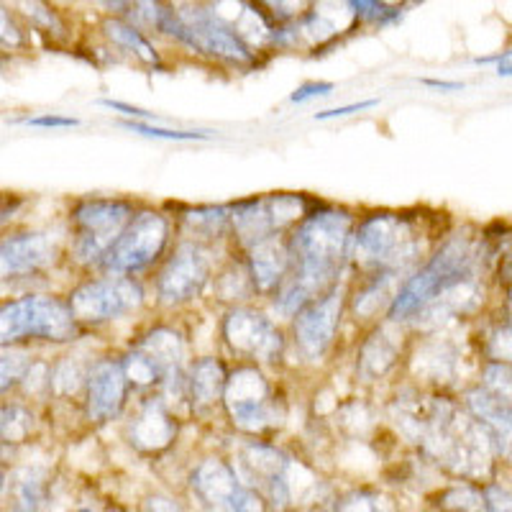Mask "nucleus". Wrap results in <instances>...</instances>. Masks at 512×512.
I'll use <instances>...</instances> for the list:
<instances>
[{
  "label": "nucleus",
  "instance_id": "1",
  "mask_svg": "<svg viewBox=\"0 0 512 512\" xmlns=\"http://www.w3.org/2000/svg\"><path fill=\"white\" fill-rule=\"evenodd\" d=\"M392 415L410 441L420 443L438 464L454 474L482 477L487 472L492 441L477 420L448 400L397 397Z\"/></svg>",
  "mask_w": 512,
  "mask_h": 512
},
{
  "label": "nucleus",
  "instance_id": "2",
  "mask_svg": "<svg viewBox=\"0 0 512 512\" xmlns=\"http://www.w3.org/2000/svg\"><path fill=\"white\" fill-rule=\"evenodd\" d=\"M349 246L351 216L344 210H323L303 221L290 241L292 269L274 297L280 313H295L315 300V295L326 292L336 280Z\"/></svg>",
  "mask_w": 512,
  "mask_h": 512
},
{
  "label": "nucleus",
  "instance_id": "3",
  "mask_svg": "<svg viewBox=\"0 0 512 512\" xmlns=\"http://www.w3.org/2000/svg\"><path fill=\"white\" fill-rule=\"evenodd\" d=\"M474 264H477V246H474V241L466 239V236L451 239L428 262V267L420 269L413 280L402 287V292H397L395 300H392L390 318L408 320L418 315L446 287L456 285V282L466 280V277H474Z\"/></svg>",
  "mask_w": 512,
  "mask_h": 512
},
{
  "label": "nucleus",
  "instance_id": "4",
  "mask_svg": "<svg viewBox=\"0 0 512 512\" xmlns=\"http://www.w3.org/2000/svg\"><path fill=\"white\" fill-rule=\"evenodd\" d=\"M423 249L413 223L392 213H379L364 221L354 236L356 259L382 272H395L410 264Z\"/></svg>",
  "mask_w": 512,
  "mask_h": 512
},
{
  "label": "nucleus",
  "instance_id": "5",
  "mask_svg": "<svg viewBox=\"0 0 512 512\" xmlns=\"http://www.w3.org/2000/svg\"><path fill=\"white\" fill-rule=\"evenodd\" d=\"M75 336V318L70 308L54 297L31 295L0 308V346L47 338V341H70Z\"/></svg>",
  "mask_w": 512,
  "mask_h": 512
},
{
  "label": "nucleus",
  "instance_id": "6",
  "mask_svg": "<svg viewBox=\"0 0 512 512\" xmlns=\"http://www.w3.org/2000/svg\"><path fill=\"white\" fill-rule=\"evenodd\" d=\"M239 472L251 487L262 489L274 505H290L305 492L315 489L313 477L303 466H295L287 456L274 448L251 443L239 454Z\"/></svg>",
  "mask_w": 512,
  "mask_h": 512
},
{
  "label": "nucleus",
  "instance_id": "7",
  "mask_svg": "<svg viewBox=\"0 0 512 512\" xmlns=\"http://www.w3.org/2000/svg\"><path fill=\"white\" fill-rule=\"evenodd\" d=\"M131 218V205L121 200H88L77 205V256L82 262H98L113 249Z\"/></svg>",
  "mask_w": 512,
  "mask_h": 512
},
{
  "label": "nucleus",
  "instance_id": "8",
  "mask_svg": "<svg viewBox=\"0 0 512 512\" xmlns=\"http://www.w3.org/2000/svg\"><path fill=\"white\" fill-rule=\"evenodd\" d=\"M305 216V203L297 195H272L241 203L233 208V226L239 239L246 246L262 244L267 239H277V233L285 231L295 221Z\"/></svg>",
  "mask_w": 512,
  "mask_h": 512
},
{
  "label": "nucleus",
  "instance_id": "9",
  "mask_svg": "<svg viewBox=\"0 0 512 512\" xmlns=\"http://www.w3.org/2000/svg\"><path fill=\"white\" fill-rule=\"evenodd\" d=\"M192 492L208 512H264L262 500L223 461L208 459L192 474Z\"/></svg>",
  "mask_w": 512,
  "mask_h": 512
},
{
  "label": "nucleus",
  "instance_id": "10",
  "mask_svg": "<svg viewBox=\"0 0 512 512\" xmlns=\"http://www.w3.org/2000/svg\"><path fill=\"white\" fill-rule=\"evenodd\" d=\"M167 244V221L159 213H141L128 223L121 239L105 254L103 264L111 272H136L152 264Z\"/></svg>",
  "mask_w": 512,
  "mask_h": 512
},
{
  "label": "nucleus",
  "instance_id": "11",
  "mask_svg": "<svg viewBox=\"0 0 512 512\" xmlns=\"http://www.w3.org/2000/svg\"><path fill=\"white\" fill-rule=\"evenodd\" d=\"M141 305V287L128 277H108V280L88 282L77 287L70 297V313L75 320L100 323L131 313Z\"/></svg>",
  "mask_w": 512,
  "mask_h": 512
},
{
  "label": "nucleus",
  "instance_id": "12",
  "mask_svg": "<svg viewBox=\"0 0 512 512\" xmlns=\"http://www.w3.org/2000/svg\"><path fill=\"white\" fill-rule=\"evenodd\" d=\"M226 408L233 423L244 431H264L277 423L280 413L269 395V384L256 369H239L226 382Z\"/></svg>",
  "mask_w": 512,
  "mask_h": 512
},
{
  "label": "nucleus",
  "instance_id": "13",
  "mask_svg": "<svg viewBox=\"0 0 512 512\" xmlns=\"http://www.w3.org/2000/svg\"><path fill=\"white\" fill-rule=\"evenodd\" d=\"M177 13L190 31L192 49L228 59V62H251L254 59L251 49L246 47L244 36L233 26H228L223 18H218L216 13L205 11V8H185V11Z\"/></svg>",
  "mask_w": 512,
  "mask_h": 512
},
{
  "label": "nucleus",
  "instance_id": "14",
  "mask_svg": "<svg viewBox=\"0 0 512 512\" xmlns=\"http://www.w3.org/2000/svg\"><path fill=\"white\" fill-rule=\"evenodd\" d=\"M208 272V254L198 244H182L159 274V297L164 303L190 300L203 290Z\"/></svg>",
  "mask_w": 512,
  "mask_h": 512
},
{
  "label": "nucleus",
  "instance_id": "15",
  "mask_svg": "<svg viewBox=\"0 0 512 512\" xmlns=\"http://www.w3.org/2000/svg\"><path fill=\"white\" fill-rule=\"evenodd\" d=\"M223 336L233 351L262 361H274L282 354L280 331L264 315L251 310H233L223 323Z\"/></svg>",
  "mask_w": 512,
  "mask_h": 512
},
{
  "label": "nucleus",
  "instance_id": "16",
  "mask_svg": "<svg viewBox=\"0 0 512 512\" xmlns=\"http://www.w3.org/2000/svg\"><path fill=\"white\" fill-rule=\"evenodd\" d=\"M338 318H341V287H333L297 315L295 336L308 359H320L326 354L336 333Z\"/></svg>",
  "mask_w": 512,
  "mask_h": 512
},
{
  "label": "nucleus",
  "instance_id": "17",
  "mask_svg": "<svg viewBox=\"0 0 512 512\" xmlns=\"http://www.w3.org/2000/svg\"><path fill=\"white\" fill-rule=\"evenodd\" d=\"M57 244L49 233H18L0 241V280H16L41 272L54 262Z\"/></svg>",
  "mask_w": 512,
  "mask_h": 512
},
{
  "label": "nucleus",
  "instance_id": "18",
  "mask_svg": "<svg viewBox=\"0 0 512 512\" xmlns=\"http://www.w3.org/2000/svg\"><path fill=\"white\" fill-rule=\"evenodd\" d=\"M126 372L116 361H98L88 377V413L90 418L105 423L118 415L126 397Z\"/></svg>",
  "mask_w": 512,
  "mask_h": 512
},
{
  "label": "nucleus",
  "instance_id": "19",
  "mask_svg": "<svg viewBox=\"0 0 512 512\" xmlns=\"http://www.w3.org/2000/svg\"><path fill=\"white\" fill-rule=\"evenodd\" d=\"M175 433L177 428L172 415L167 413L162 402L152 400L149 405H144V410L136 415L134 425H131V443L141 451L154 454V451H162L175 441Z\"/></svg>",
  "mask_w": 512,
  "mask_h": 512
},
{
  "label": "nucleus",
  "instance_id": "20",
  "mask_svg": "<svg viewBox=\"0 0 512 512\" xmlns=\"http://www.w3.org/2000/svg\"><path fill=\"white\" fill-rule=\"evenodd\" d=\"M469 408L477 415L489 441L497 443L505 454H512V408H507L505 402L489 395L484 387L469 395Z\"/></svg>",
  "mask_w": 512,
  "mask_h": 512
},
{
  "label": "nucleus",
  "instance_id": "21",
  "mask_svg": "<svg viewBox=\"0 0 512 512\" xmlns=\"http://www.w3.org/2000/svg\"><path fill=\"white\" fill-rule=\"evenodd\" d=\"M290 272V246L280 239H267L251 246V277L262 292H272L280 287Z\"/></svg>",
  "mask_w": 512,
  "mask_h": 512
},
{
  "label": "nucleus",
  "instance_id": "22",
  "mask_svg": "<svg viewBox=\"0 0 512 512\" xmlns=\"http://www.w3.org/2000/svg\"><path fill=\"white\" fill-rule=\"evenodd\" d=\"M136 349L152 361L154 367L159 369L162 377L180 372V361L185 349H182V338L175 331H167V328H159V331L149 333V336L141 341Z\"/></svg>",
  "mask_w": 512,
  "mask_h": 512
},
{
  "label": "nucleus",
  "instance_id": "23",
  "mask_svg": "<svg viewBox=\"0 0 512 512\" xmlns=\"http://www.w3.org/2000/svg\"><path fill=\"white\" fill-rule=\"evenodd\" d=\"M397 338L400 336L390 333L387 328H382V331H377L372 338H369L367 344H364V349H361V359H359L361 377L377 379L382 377V374H387V369L395 364L397 354H400Z\"/></svg>",
  "mask_w": 512,
  "mask_h": 512
},
{
  "label": "nucleus",
  "instance_id": "24",
  "mask_svg": "<svg viewBox=\"0 0 512 512\" xmlns=\"http://www.w3.org/2000/svg\"><path fill=\"white\" fill-rule=\"evenodd\" d=\"M226 372H223L221 361L216 359H200L190 372V395L198 405H210L226 392Z\"/></svg>",
  "mask_w": 512,
  "mask_h": 512
},
{
  "label": "nucleus",
  "instance_id": "25",
  "mask_svg": "<svg viewBox=\"0 0 512 512\" xmlns=\"http://www.w3.org/2000/svg\"><path fill=\"white\" fill-rule=\"evenodd\" d=\"M47 497V477L39 469H21L13 479L11 512H39Z\"/></svg>",
  "mask_w": 512,
  "mask_h": 512
},
{
  "label": "nucleus",
  "instance_id": "26",
  "mask_svg": "<svg viewBox=\"0 0 512 512\" xmlns=\"http://www.w3.org/2000/svg\"><path fill=\"white\" fill-rule=\"evenodd\" d=\"M456 369V351L448 344H428L423 351H418V364H415V372L425 374V377L436 379H448Z\"/></svg>",
  "mask_w": 512,
  "mask_h": 512
},
{
  "label": "nucleus",
  "instance_id": "27",
  "mask_svg": "<svg viewBox=\"0 0 512 512\" xmlns=\"http://www.w3.org/2000/svg\"><path fill=\"white\" fill-rule=\"evenodd\" d=\"M34 428V415L21 405H3L0 408V448L18 446L29 438Z\"/></svg>",
  "mask_w": 512,
  "mask_h": 512
},
{
  "label": "nucleus",
  "instance_id": "28",
  "mask_svg": "<svg viewBox=\"0 0 512 512\" xmlns=\"http://www.w3.org/2000/svg\"><path fill=\"white\" fill-rule=\"evenodd\" d=\"M105 34L111 36L116 44H121V47L131 49V52H134L136 57L144 59L146 64H154V67H159V54L154 52L152 44H149V41L141 36V31H136L134 26L121 24V21H108V24H105Z\"/></svg>",
  "mask_w": 512,
  "mask_h": 512
},
{
  "label": "nucleus",
  "instance_id": "29",
  "mask_svg": "<svg viewBox=\"0 0 512 512\" xmlns=\"http://www.w3.org/2000/svg\"><path fill=\"white\" fill-rule=\"evenodd\" d=\"M395 282V272H382L367 290L356 297V313L359 315H374L379 310V305L384 303V297H390V287Z\"/></svg>",
  "mask_w": 512,
  "mask_h": 512
},
{
  "label": "nucleus",
  "instance_id": "30",
  "mask_svg": "<svg viewBox=\"0 0 512 512\" xmlns=\"http://www.w3.org/2000/svg\"><path fill=\"white\" fill-rule=\"evenodd\" d=\"M123 128L134 131V134L149 136V139H167V141H208V131H180V128H162L152 126V123H141V121H126Z\"/></svg>",
  "mask_w": 512,
  "mask_h": 512
},
{
  "label": "nucleus",
  "instance_id": "31",
  "mask_svg": "<svg viewBox=\"0 0 512 512\" xmlns=\"http://www.w3.org/2000/svg\"><path fill=\"white\" fill-rule=\"evenodd\" d=\"M484 390L507 408H512V367L510 364H489L484 369Z\"/></svg>",
  "mask_w": 512,
  "mask_h": 512
},
{
  "label": "nucleus",
  "instance_id": "32",
  "mask_svg": "<svg viewBox=\"0 0 512 512\" xmlns=\"http://www.w3.org/2000/svg\"><path fill=\"white\" fill-rule=\"evenodd\" d=\"M123 372H126L128 382L139 384V387H146V384H154L157 379H162L159 369L154 367L152 361L146 359L139 349H134V354L126 356V361H123Z\"/></svg>",
  "mask_w": 512,
  "mask_h": 512
},
{
  "label": "nucleus",
  "instance_id": "33",
  "mask_svg": "<svg viewBox=\"0 0 512 512\" xmlns=\"http://www.w3.org/2000/svg\"><path fill=\"white\" fill-rule=\"evenodd\" d=\"M349 8H354V13L364 21H372V24H390L402 16V8L397 6H384V3H367V0H354L349 3Z\"/></svg>",
  "mask_w": 512,
  "mask_h": 512
},
{
  "label": "nucleus",
  "instance_id": "34",
  "mask_svg": "<svg viewBox=\"0 0 512 512\" xmlns=\"http://www.w3.org/2000/svg\"><path fill=\"white\" fill-rule=\"evenodd\" d=\"M26 374H29V359L24 354L0 356V392L11 390Z\"/></svg>",
  "mask_w": 512,
  "mask_h": 512
},
{
  "label": "nucleus",
  "instance_id": "35",
  "mask_svg": "<svg viewBox=\"0 0 512 512\" xmlns=\"http://www.w3.org/2000/svg\"><path fill=\"white\" fill-rule=\"evenodd\" d=\"M487 356L492 359V364H510L512 367V323H507L505 328H497L489 336Z\"/></svg>",
  "mask_w": 512,
  "mask_h": 512
},
{
  "label": "nucleus",
  "instance_id": "36",
  "mask_svg": "<svg viewBox=\"0 0 512 512\" xmlns=\"http://www.w3.org/2000/svg\"><path fill=\"white\" fill-rule=\"evenodd\" d=\"M443 502H446V505H443L446 512H487L484 500L477 492H472V489H451V492L443 497Z\"/></svg>",
  "mask_w": 512,
  "mask_h": 512
},
{
  "label": "nucleus",
  "instance_id": "37",
  "mask_svg": "<svg viewBox=\"0 0 512 512\" xmlns=\"http://www.w3.org/2000/svg\"><path fill=\"white\" fill-rule=\"evenodd\" d=\"M226 210L223 208H208V210H198V213H190L187 221L192 223L195 231H205L208 236H216V233L223 231V223H226Z\"/></svg>",
  "mask_w": 512,
  "mask_h": 512
},
{
  "label": "nucleus",
  "instance_id": "38",
  "mask_svg": "<svg viewBox=\"0 0 512 512\" xmlns=\"http://www.w3.org/2000/svg\"><path fill=\"white\" fill-rule=\"evenodd\" d=\"M336 512H390L384 507V502L379 497L369 495V492H354V495H346L344 500L338 502Z\"/></svg>",
  "mask_w": 512,
  "mask_h": 512
},
{
  "label": "nucleus",
  "instance_id": "39",
  "mask_svg": "<svg viewBox=\"0 0 512 512\" xmlns=\"http://www.w3.org/2000/svg\"><path fill=\"white\" fill-rule=\"evenodd\" d=\"M52 384L59 395H70V392L77 390V384H80V369L72 367V361H64L62 367L57 369V374H54Z\"/></svg>",
  "mask_w": 512,
  "mask_h": 512
},
{
  "label": "nucleus",
  "instance_id": "40",
  "mask_svg": "<svg viewBox=\"0 0 512 512\" xmlns=\"http://www.w3.org/2000/svg\"><path fill=\"white\" fill-rule=\"evenodd\" d=\"M0 44L11 49L24 47V34L13 24V18L8 16V11L3 6H0Z\"/></svg>",
  "mask_w": 512,
  "mask_h": 512
},
{
  "label": "nucleus",
  "instance_id": "41",
  "mask_svg": "<svg viewBox=\"0 0 512 512\" xmlns=\"http://www.w3.org/2000/svg\"><path fill=\"white\" fill-rule=\"evenodd\" d=\"M484 505H487V512H512V492L502 487H487Z\"/></svg>",
  "mask_w": 512,
  "mask_h": 512
},
{
  "label": "nucleus",
  "instance_id": "42",
  "mask_svg": "<svg viewBox=\"0 0 512 512\" xmlns=\"http://www.w3.org/2000/svg\"><path fill=\"white\" fill-rule=\"evenodd\" d=\"M374 105H379L377 98H372V100H359V103H349V105H341V108H331V111L315 113V121H328V118L351 116V113L367 111V108H374Z\"/></svg>",
  "mask_w": 512,
  "mask_h": 512
},
{
  "label": "nucleus",
  "instance_id": "43",
  "mask_svg": "<svg viewBox=\"0 0 512 512\" xmlns=\"http://www.w3.org/2000/svg\"><path fill=\"white\" fill-rule=\"evenodd\" d=\"M328 93H333L331 82H305V85H300V88L290 95V100L292 103H305V100L318 98V95H328Z\"/></svg>",
  "mask_w": 512,
  "mask_h": 512
},
{
  "label": "nucleus",
  "instance_id": "44",
  "mask_svg": "<svg viewBox=\"0 0 512 512\" xmlns=\"http://www.w3.org/2000/svg\"><path fill=\"white\" fill-rule=\"evenodd\" d=\"M26 123L34 128H75L77 118L70 116H54V113H44V116H34V118H26Z\"/></svg>",
  "mask_w": 512,
  "mask_h": 512
},
{
  "label": "nucleus",
  "instance_id": "45",
  "mask_svg": "<svg viewBox=\"0 0 512 512\" xmlns=\"http://www.w3.org/2000/svg\"><path fill=\"white\" fill-rule=\"evenodd\" d=\"M100 105H105V108H111V111H118V113H126V116L131 118H141V121H159V116H154V113L144 111V108H136V105H128V103H121V100H100Z\"/></svg>",
  "mask_w": 512,
  "mask_h": 512
},
{
  "label": "nucleus",
  "instance_id": "46",
  "mask_svg": "<svg viewBox=\"0 0 512 512\" xmlns=\"http://www.w3.org/2000/svg\"><path fill=\"white\" fill-rule=\"evenodd\" d=\"M423 85H428V88H436V90H443V93H456V90H464V82H456V80H431V77H425V80H420Z\"/></svg>",
  "mask_w": 512,
  "mask_h": 512
},
{
  "label": "nucleus",
  "instance_id": "47",
  "mask_svg": "<svg viewBox=\"0 0 512 512\" xmlns=\"http://www.w3.org/2000/svg\"><path fill=\"white\" fill-rule=\"evenodd\" d=\"M149 512H185L175 505L172 500H164V497H154L149 500Z\"/></svg>",
  "mask_w": 512,
  "mask_h": 512
},
{
  "label": "nucleus",
  "instance_id": "48",
  "mask_svg": "<svg viewBox=\"0 0 512 512\" xmlns=\"http://www.w3.org/2000/svg\"><path fill=\"white\" fill-rule=\"evenodd\" d=\"M497 75L500 77H512V62H510V54H507L505 59L500 62V67H497Z\"/></svg>",
  "mask_w": 512,
  "mask_h": 512
},
{
  "label": "nucleus",
  "instance_id": "49",
  "mask_svg": "<svg viewBox=\"0 0 512 512\" xmlns=\"http://www.w3.org/2000/svg\"><path fill=\"white\" fill-rule=\"evenodd\" d=\"M13 208H16V203H8L6 208H0V221H6V218L13 213Z\"/></svg>",
  "mask_w": 512,
  "mask_h": 512
},
{
  "label": "nucleus",
  "instance_id": "50",
  "mask_svg": "<svg viewBox=\"0 0 512 512\" xmlns=\"http://www.w3.org/2000/svg\"><path fill=\"white\" fill-rule=\"evenodd\" d=\"M0 492H3V474H0Z\"/></svg>",
  "mask_w": 512,
  "mask_h": 512
},
{
  "label": "nucleus",
  "instance_id": "51",
  "mask_svg": "<svg viewBox=\"0 0 512 512\" xmlns=\"http://www.w3.org/2000/svg\"><path fill=\"white\" fill-rule=\"evenodd\" d=\"M510 303H512V292H510Z\"/></svg>",
  "mask_w": 512,
  "mask_h": 512
},
{
  "label": "nucleus",
  "instance_id": "52",
  "mask_svg": "<svg viewBox=\"0 0 512 512\" xmlns=\"http://www.w3.org/2000/svg\"><path fill=\"white\" fill-rule=\"evenodd\" d=\"M510 54H512V49H510Z\"/></svg>",
  "mask_w": 512,
  "mask_h": 512
},
{
  "label": "nucleus",
  "instance_id": "53",
  "mask_svg": "<svg viewBox=\"0 0 512 512\" xmlns=\"http://www.w3.org/2000/svg\"><path fill=\"white\" fill-rule=\"evenodd\" d=\"M510 323H512V320H510Z\"/></svg>",
  "mask_w": 512,
  "mask_h": 512
}]
</instances>
